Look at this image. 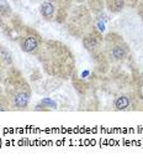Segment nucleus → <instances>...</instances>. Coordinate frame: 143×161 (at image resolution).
Wrapping results in <instances>:
<instances>
[{
  "label": "nucleus",
  "instance_id": "obj_1",
  "mask_svg": "<svg viewBox=\"0 0 143 161\" xmlns=\"http://www.w3.org/2000/svg\"><path fill=\"white\" fill-rule=\"evenodd\" d=\"M37 46H38V41L33 36L26 37L22 42V50L25 52H32V51H35L37 48Z\"/></svg>",
  "mask_w": 143,
  "mask_h": 161
},
{
  "label": "nucleus",
  "instance_id": "obj_2",
  "mask_svg": "<svg viewBox=\"0 0 143 161\" xmlns=\"http://www.w3.org/2000/svg\"><path fill=\"white\" fill-rule=\"evenodd\" d=\"M41 14L46 18V19H51L54 14V6L51 1H44L41 6Z\"/></svg>",
  "mask_w": 143,
  "mask_h": 161
},
{
  "label": "nucleus",
  "instance_id": "obj_3",
  "mask_svg": "<svg viewBox=\"0 0 143 161\" xmlns=\"http://www.w3.org/2000/svg\"><path fill=\"white\" fill-rule=\"evenodd\" d=\"M28 103V94L26 93H19L15 97V105L19 108H25Z\"/></svg>",
  "mask_w": 143,
  "mask_h": 161
},
{
  "label": "nucleus",
  "instance_id": "obj_4",
  "mask_svg": "<svg viewBox=\"0 0 143 161\" xmlns=\"http://www.w3.org/2000/svg\"><path fill=\"white\" fill-rule=\"evenodd\" d=\"M115 105L119 110H123V109H127L128 105H130V99L127 97H119L116 102H115Z\"/></svg>",
  "mask_w": 143,
  "mask_h": 161
},
{
  "label": "nucleus",
  "instance_id": "obj_5",
  "mask_svg": "<svg viewBox=\"0 0 143 161\" xmlns=\"http://www.w3.org/2000/svg\"><path fill=\"white\" fill-rule=\"evenodd\" d=\"M112 55H114V57H115L116 60H121V58H123V56H125V50H123L122 47L117 46V47L114 48Z\"/></svg>",
  "mask_w": 143,
  "mask_h": 161
},
{
  "label": "nucleus",
  "instance_id": "obj_6",
  "mask_svg": "<svg viewBox=\"0 0 143 161\" xmlns=\"http://www.w3.org/2000/svg\"><path fill=\"white\" fill-rule=\"evenodd\" d=\"M123 6V0H116V8L117 9H121Z\"/></svg>",
  "mask_w": 143,
  "mask_h": 161
},
{
  "label": "nucleus",
  "instance_id": "obj_7",
  "mask_svg": "<svg viewBox=\"0 0 143 161\" xmlns=\"http://www.w3.org/2000/svg\"><path fill=\"white\" fill-rule=\"evenodd\" d=\"M43 103H46V104H49V105H56L53 102H51V101H48V99H46V101H43Z\"/></svg>",
  "mask_w": 143,
  "mask_h": 161
},
{
  "label": "nucleus",
  "instance_id": "obj_8",
  "mask_svg": "<svg viewBox=\"0 0 143 161\" xmlns=\"http://www.w3.org/2000/svg\"><path fill=\"white\" fill-rule=\"evenodd\" d=\"M3 110H5V108H4V107H1V105H0V112H3Z\"/></svg>",
  "mask_w": 143,
  "mask_h": 161
}]
</instances>
